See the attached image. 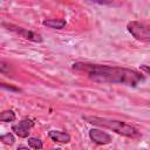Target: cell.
<instances>
[{"label": "cell", "mask_w": 150, "mask_h": 150, "mask_svg": "<svg viewBox=\"0 0 150 150\" xmlns=\"http://www.w3.org/2000/svg\"><path fill=\"white\" fill-rule=\"evenodd\" d=\"M73 70L84 74L88 79L97 83H111L123 84L129 87H136L145 81V76L130 68L96 64L88 62H74Z\"/></svg>", "instance_id": "cell-1"}, {"label": "cell", "mask_w": 150, "mask_h": 150, "mask_svg": "<svg viewBox=\"0 0 150 150\" xmlns=\"http://www.w3.org/2000/svg\"><path fill=\"white\" fill-rule=\"evenodd\" d=\"M82 118L90 124H94V125L103 128V129L112 130L114 132L122 135L124 137L137 138L141 136L139 131L135 127H132L128 123H124L122 121L111 120V118H107V117H98V116H83Z\"/></svg>", "instance_id": "cell-2"}, {"label": "cell", "mask_w": 150, "mask_h": 150, "mask_svg": "<svg viewBox=\"0 0 150 150\" xmlns=\"http://www.w3.org/2000/svg\"><path fill=\"white\" fill-rule=\"evenodd\" d=\"M129 33L138 41L149 42L150 41V28L146 23L141 21H130L127 25Z\"/></svg>", "instance_id": "cell-3"}, {"label": "cell", "mask_w": 150, "mask_h": 150, "mask_svg": "<svg viewBox=\"0 0 150 150\" xmlns=\"http://www.w3.org/2000/svg\"><path fill=\"white\" fill-rule=\"evenodd\" d=\"M4 27H6L7 29L16 33L18 35L29 40V41H33V42H42V36L36 33V32H33V30H29L27 28H22V27H19V26H15V25H12V23H2Z\"/></svg>", "instance_id": "cell-4"}, {"label": "cell", "mask_w": 150, "mask_h": 150, "mask_svg": "<svg viewBox=\"0 0 150 150\" xmlns=\"http://www.w3.org/2000/svg\"><path fill=\"white\" fill-rule=\"evenodd\" d=\"M34 121L33 120H29V118H25V120H21L20 122L15 123L12 125V131L19 136L20 138H27L29 132H30V129L34 127Z\"/></svg>", "instance_id": "cell-5"}, {"label": "cell", "mask_w": 150, "mask_h": 150, "mask_svg": "<svg viewBox=\"0 0 150 150\" xmlns=\"http://www.w3.org/2000/svg\"><path fill=\"white\" fill-rule=\"evenodd\" d=\"M89 137L94 143L100 145H105L111 142V136L108 132L103 131L102 129H97V128L89 130Z\"/></svg>", "instance_id": "cell-6"}, {"label": "cell", "mask_w": 150, "mask_h": 150, "mask_svg": "<svg viewBox=\"0 0 150 150\" xmlns=\"http://www.w3.org/2000/svg\"><path fill=\"white\" fill-rule=\"evenodd\" d=\"M48 136L52 141L57 142V143H69L70 142V135L68 132L61 131V130H50L48 132Z\"/></svg>", "instance_id": "cell-7"}, {"label": "cell", "mask_w": 150, "mask_h": 150, "mask_svg": "<svg viewBox=\"0 0 150 150\" xmlns=\"http://www.w3.org/2000/svg\"><path fill=\"white\" fill-rule=\"evenodd\" d=\"M42 25L53 29H62L67 25V21L64 19H46L42 21Z\"/></svg>", "instance_id": "cell-8"}, {"label": "cell", "mask_w": 150, "mask_h": 150, "mask_svg": "<svg viewBox=\"0 0 150 150\" xmlns=\"http://www.w3.org/2000/svg\"><path fill=\"white\" fill-rule=\"evenodd\" d=\"M15 121V112L13 110H4L0 112V122H13Z\"/></svg>", "instance_id": "cell-9"}, {"label": "cell", "mask_w": 150, "mask_h": 150, "mask_svg": "<svg viewBox=\"0 0 150 150\" xmlns=\"http://www.w3.org/2000/svg\"><path fill=\"white\" fill-rule=\"evenodd\" d=\"M28 145L35 150H40L43 148V143L40 138H36V137H29L28 138Z\"/></svg>", "instance_id": "cell-10"}, {"label": "cell", "mask_w": 150, "mask_h": 150, "mask_svg": "<svg viewBox=\"0 0 150 150\" xmlns=\"http://www.w3.org/2000/svg\"><path fill=\"white\" fill-rule=\"evenodd\" d=\"M0 141H1L4 144H6V145H13L14 142H15V138H14L13 134L7 132V134L0 136Z\"/></svg>", "instance_id": "cell-11"}, {"label": "cell", "mask_w": 150, "mask_h": 150, "mask_svg": "<svg viewBox=\"0 0 150 150\" xmlns=\"http://www.w3.org/2000/svg\"><path fill=\"white\" fill-rule=\"evenodd\" d=\"M0 88H4V89H7V90H12V91H19L20 89L12 86V84H7V83H2L0 82Z\"/></svg>", "instance_id": "cell-12"}, {"label": "cell", "mask_w": 150, "mask_h": 150, "mask_svg": "<svg viewBox=\"0 0 150 150\" xmlns=\"http://www.w3.org/2000/svg\"><path fill=\"white\" fill-rule=\"evenodd\" d=\"M8 70H9V64L0 60V73L5 74V73H8Z\"/></svg>", "instance_id": "cell-13"}, {"label": "cell", "mask_w": 150, "mask_h": 150, "mask_svg": "<svg viewBox=\"0 0 150 150\" xmlns=\"http://www.w3.org/2000/svg\"><path fill=\"white\" fill-rule=\"evenodd\" d=\"M141 69H143V70L145 71V75L149 74V67H148L146 64H142V66H141Z\"/></svg>", "instance_id": "cell-14"}, {"label": "cell", "mask_w": 150, "mask_h": 150, "mask_svg": "<svg viewBox=\"0 0 150 150\" xmlns=\"http://www.w3.org/2000/svg\"><path fill=\"white\" fill-rule=\"evenodd\" d=\"M18 150H29V149H28L27 146H23V145H22V146H19Z\"/></svg>", "instance_id": "cell-15"}, {"label": "cell", "mask_w": 150, "mask_h": 150, "mask_svg": "<svg viewBox=\"0 0 150 150\" xmlns=\"http://www.w3.org/2000/svg\"><path fill=\"white\" fill-rule=\"evenodd\" d=\"M52 150H61L60 148H55V149H52Z\"/></svg>", "instance_id": "cell-16"}]
</instances>
